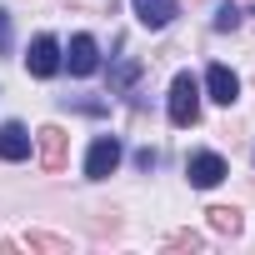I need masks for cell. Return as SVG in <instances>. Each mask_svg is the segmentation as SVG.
Returning <instances> with one entry per match:
<instances>
[{"mask_svg":"<svg viewBox=\"0 0 255 255\" xmlns=\"http://www.w3.org/2000/svg\"><path fill=\"white\" fill-rule=\"evenodd\" d=\"M135 20L145 30H165L175 20V0H135Z\"/></svg>","mask_w":255,"mask_h":255,"instance_id":"cell-8","label":"cell"},{"mask_svg":"<svg viewBox=\"0 0 255 255\" xmlns=\"http://www.w3.org/2000/svg\"><path fill=\"white\" fill-rule=\"evenodd\" d=\"M25 65H30V75H35V80H50V75L60 70V45H55L50 35H35V40H30Z\"/></svg>","mask_w":255,"mask_h":255,"instance_id":"cell-5","label":"cell"},{"mask_svg":"<svg viewBox=\"0 0 255 255\" xmlns=\"http://www.w3.org/2000/svg\"><path fill=\"white\" fill-rule=\"evenodd\" d=\"M170 245H180V250H185V245H190V250H200L205 240H200L195 230H175V235H170Z\"/></svg>","mask_w":255,"mask_h":255,"instance_id":"cell-14","label":"cell"},{"mask_svg":"<svg viewBox=\"0 0 255 255\" xmlns=\"http://www.w3.org/2000/svg\"><path fill=\"white\" fill-rule=\"evenodd\" d=\"M115 165H120V140L115 135H100L90 145V155H85V175L90 180H105V175H115Z\"/></svg>","mask_w":255,"mask_h":255,"instance_id":"cell-3","label":"cell"},{"mask_svg":"<svg viewBox=\"0 0 255 255\" xmlns=\"http://www.w3.org/2000/svg\"><path fill=\"white\" fill-rule=\"evenodd\" d=\"M0 55H10V15L0 10Z\"/></svg>","mask_w":255,"mask_h":255,"instance_id":"cell-15","label":"cell"},{"mask_svg":"<svg viewBox=\"0 0 255 255\" xmlns=\"http://www.w3.org/2000/svg\"><path fill=\"white\" fill-rule=\"evenodd\" d=\"M30 250H70V240H60V235H45V230H30Z\"/></svg>","mask_w":255,"mask_h":255,"instance_id":"cell-12","label":"cell"},{"mask_svg":"<svg viewBox=\"0 0 255 255\" xmlns=\"http://www.w3.org/2000/svg\"><path fill=\"white\" fill-rule=\"evenodd\" d=\"M205 215H210V225H215V230H220V235H240V225H245V220H240V210H235V205H210V210H205Z\"/></svg>","mask_w":255,"mask_h":255,"instance_id":"cell-10","label":"cell"},{"mask_svg":"<svg viewBox=\"0 0 255 255\" xmlns=\"http://www.w3.org/2000/svg\"><path fill=\"white\" fill-rule=\"evenodd\" d=\"M30 155V130L25 125H0V160H25Z\"/></svg>","mask_w":255,"mask_h":255,"instance_id":"cell-9","label":"cell"},{"mask_svg":"<svg viewBox=\"0 0 255 255\" xmlns=\"http://www.w3.org/2000/svg\"><path fill=\"white\" fill-rule=\"evenodd\" d=\"M195 115H200V85H195L190 70H180L170 80V120L175 125H195Z\"/></svg>","mask_w":255,"mask_h":255,"instance_id":"cell-1","label":"cell"},{"mask_svg":"<svg viewBox=\"0 0 255 255\" xmlns=\"http://www.w3.org/2000/svg\"><path fill=\"white\" fill-rule=\"evenodd\" d=\"M35 145H40V165H45L50 175H55V170H65V155H70V135L60 130V125H40Z\"/></svg>","mask_w":255,"mask_h":255,"instance_id":"cell-2","label":"cell"},{"mask_svg":"<svg viewBox=\"0 0 255 255\" xmlns=\"http://www.w3.org/2000/svg\"><path fill=\"white\" fill-rule=\"evenodd\" d=\"M205 90H210L215 105H230V100L240 95V80H235L230 65H210V70H205Z\"/></svg>","mask_w":255,"mask_h":255,"instance_id":"cell-6","label":"cell"},{"mask_svg":"<svg viewBox=\"0 0 255 255\" xmlns=\"http://www.w3.org/2000/svg\"><path fill=\"white\" fill-rule=\"evenodd\" d=\"M185 175H190V185H195V190H210V185H220L230 170H225V160H220L215 150H200V155H190Z\"/></svg>","mask_w":255,"mask_h":255,"instance_id":"cell-4","label":"cell"},{"mask_svg":"<svg viewBox=\"0 0 255 255\" xmlns=\"http://www.w3.org/2000/svg\"><path fill=\"white\" fill-rule=\"evenodd\" d=\"M235 25H240V10H235V5H225V10L215 15V30H235Z\"/></svg>","mask_w":255,"mask_h":255,"instance_id":"cell-13","label":"cell"},{"mask_svg":"<svg viewBox=\"0 0 255 255\" xmlns=\"http://www.w3.org/2000/svg\"><path fill=\"white\" fill-rule=\"evenodd\" d=\"M65 65H70V75H95V65H100V50H95V40H90V35H75V40H70V55H65Z\"/></svg>","mask_w":255,"mask_h":255,"instance_id":"cell-7","label":"cell"},{"mask_svg":"<svg viewBox=\"0 0 255 255\" xmlns=\"http://www.w3.org/2000/svg\"><path fill=\"white\" fill-rule=\"evenodd\" d=\"M135 75H140V65H135V60H120V65L110 70V90H130V85H135Z\"/></svg>","mask_w":255,"mask_h":255,"instance_id":"cell-11","label":"cell"}]
</instances>
